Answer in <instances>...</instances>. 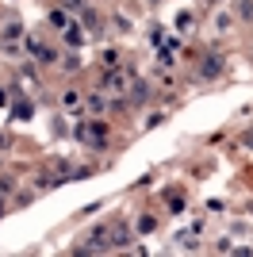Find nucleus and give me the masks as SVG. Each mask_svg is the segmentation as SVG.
I'll return each mask as SVG.
<instances>
[{
	"label": "nucleus",
	"instance_id": "1",
	"mask_svg": "<svg viewBox=\"0 0 253 257\" xmlns=\"http://www.w3.org/2000/svg\"><path fill=\"white\" fill-rule=\"evenodd\" d=\"M77 139H81L84 146H96V150H100V146L107 142V123H100V119L81 123V127H77Z\"/></svg>",
	"mask_w": 253,
	"mask_h": 257
},
{
	"label": "nucleus",
	"instance_id": "2",
	"mask_svg": "<svg viewBox=\"0 0 253 257\" xmlns=\"http://www.w3.org/2000/svg\"><path fill=\"white\" fill-rule=\"evenodd\" d=\"M27 50H31V54H35V62H42V65H50V62H58V54H54V46L39 43V39H27Z\"/></svg>",
	"mask_w": 253,
	"mask_h": 257
},
{
	"label": "nucleus",
	"instance_id": "3",
	"mask_svg": "<svg viewBox=\"0 0 253 257\" xmlns=\"http://www.w3.org/2000/svg\"><path fill=\"white\" fill-rule=\"evenodd\" d=\"M200 73L207 77V81H215V77L222 73V58H215V54H207V58H203V62H200Z\"/></svg>",
	"mask_w": 253,
	"mask_h": 257
},
{
	"label": "nucleus",
	"instance_id": "4",
	"mask_svg": "<svg viewBox=\"0 0 253 257\" xmlns=\"http://www.w3.org/2000/svg\"><path fill=\"white\" fill-rule=\"evenodd\" d=\"M150 100V85L146 81H135V85H131V100H126V104H146Z\"/></svg>",
	"mask_w": 253,
	"mask_h": 257
},
{
	"label": "nucleus",
	"instance_id": "5",
	"mask_svg": "<svg viewBox=\"0 0 253 257\" xmlns=\"http://www.w3.org/2000/svg\"><path fill=\"white\" fill-rule=\"evenodd\" d=\"M107 238H111V242H107L111 249H123L126 242H131V230H126V226H111V234H107Z\"/></svg>",
	"mask_w": 253,
	"mask_h": 257
},
{
	"label": "nucleus",
	"instance_id": "6",
	"mask_svg": "<svg viewBox=\"0 0 253 257\" xmlns=\"http://www.w3.org/2000/svg\"><path fill=\"white\" fill-rule=\"evenodd\" d=\"M126 85V77L119 73V69H111V73H104V81H100V88H111V92H119V88Z\"/></svg>",
	"mask_w": 253,
	"mask_h": 257
},
{
	"label": "nucleus",
	"instance_id": "7",
	"mask_svg": "<svg viewBox=\"0 0 253 257\" xmlns=\"http://www.w3.org/2000/svg\"><path fill=\"white\" fill-rule=\"evenodd\" d=\"M81 16H84V27H88L92 35H100V31H104V20H100V16H96L92 8H81Z\"/></svg>",
	"mask_w": 253,
	"mask_h": 257
},
{
	"label": "nucleus",
	"instance_id": "8",
	"mask_svg": "<svg viewBox=\"0 0 253 257\" xmlns=\"http://www.w3.org/2000/svg\"><path fill=\"white\" fill-rule=\"evenodd\" d=\"M88 107H92V115H104V111H107V100L100 96V92H92V96H88Z\"/></svg>",
	"mask_w": 253,
	"mask_h": 257
},
{
	"label": "nucleus",
	"instance_id": "9",
	"mask_svg": "<svg viewBox=\"0 0 253 257\" xmlns=\"http://www.w3.org/2000/svg\"><path fill=\"white\" fill-rule=\"evenodd\" d=\"M65 43H69V46H81V43H84V35L77 31V23H69V27H65Z\"/></svg>",
	"mask_w": 253,
	"mask_h": 257
},
{
	"label": "nucleus",
	"instance_id": "10",
	"mask_svg": "<svg viewBox=\"0 0 253 257\" xmlns=\"http://www.w3.org/2000/svg\"><path fill=\"white\" fill-rule=\"evenodd\" d=\"M12 119H20V123H23V119H31V104H27V100H20V104L12 107Z\"/></svg>",
	"mask_w": 253,
	"mask_h": 257
},
{
	"label": "nucleus",
	"instance_id": "11",
	"mask_svg": "<svg viewBox=\"0 0 253 257\" xmlns=\"http://www.w3.org/2000/svg\"><path fill=\"white\" fill-rule=\"evenodd\" d=\"M50 27L65 31V27H69V16H65V12H50Z\"/></svg>",
	"mask_w": 253,
	"mask_h": 257
},
{
	"label": "nucleus",
	"instance_id": "12",
	"mask_svg": "<svg viewBox=\"0 0 253 257\" xmlns=\"http://www.w3.org/2000/svg\"><path fill=\"white\" fill-rule=\"evenodd\" d=\"M20 35H23V23H8V27H4V39H8V43H16Z\"/></svg>",
	"mask_w": 253,
	"mask_h": 257
},
{
	"label": "nucleus",
	"instance_id": "13",
	"mask_svg": "<svg viewBox=\"0 0 253 257\" xmlns=\"http://www.w3.org/2000/svg\"><path fill=\"white\" fill-rule=\"evenodd\" d=\"M238 16H242L245 23H253V0H242V4H238Z\"/></svg>",
	"mask_w": 253,
	"mask_h": 257
},
{
	"label": "nucleus",
	"instance_id": "14",
	"mask_svg": "<svg viewBox=\"0 0 253 257\" xmlns=\"http://www.w3.org/2000/svg\"><path fill=\"white\" fill-rule=\"evenodd\" d=\"M154 226H158V219H154V215H142V219H138V230H142V234H150Z\"/></svg>",
	"mask_w": 253,
	"mask_h": 257
},
{
	"label": "nucleus",
	"instance_id": "15",
	"mask_svg": "<svg viewBox=\"0 0 253 257\" xmlns=\"http://www.w3.org/2000/svg\"><path fill=\"white\" fill-rule=\"evenodd\" d=\"M192 23H196V16H192V12H180V16H177V27H180V31H188Z\"/></svg>",
	"mask_w": 253,
	"mask_h": 257
},
{
	"label": "nucleus",
	"instance_id": "16",
	"mask_svg": "<svg viewBox=\"0 0 253 257\" xmlns=\"http://www.w3.org/2000/svg\"><path fill=\"white\" fill-rule=\"evenodd\" d=\"M39 184H42V188H54V184H62V181H58V173H42Z\"/></svg>",
	"mask_w": 253,
	"mask_h": 257
},
{
	"label": "nucleus",
	"instance_id": "17",
	"mask_svg": "<svg viewBox=\"0 0 253 257\" xmlns=\"http://www.w3.org/2000/svg\"><path fill=\"white\" fill-rule=\"evenodd\" d=\"M215 27H219V31H230V16H226V12H219V16H215Z\"/></svg>",
	"mask_w": 253,
	"mask_h": 257
},
{
	"label": "nucleus",
	"instance_id": "18",
	"mask_svg": "<svg viewBox=\"0 0 253 257\" xmlns=\"http://www.w3.org/2000/svg\"><path fill=\"white\" fill-rule=\"evenodd\" d=\"M158 62H161V65H173V43H169V46H165V50H161V54H158Z\"/></svg>",
	"mask_w": 253,
	"mask_h": 257
},
{
	"label": "nucleus",
	"instance_id": "19",
	"mask_svg": "<svg viewBox=\"0 0 253 257\" xmlns=\"http://www.w3.org/2000/svg\"><path fill=\"white\" fill-rule=\"evenodd\" d=\"M0 192H4V196L16 192V181H12V177H0Z\"/></svg>",
	"mask_w": 253,
	"mask_h": 257
},
{
	"label": "nucleus",
	"instance_id": "20",
	"mask_svg": "<svg viewBox=\"0 0 253 257\" xmlns=\"http://www.w3.org/2000/svg\"><path fill=\"white\" fill-rule=\"evenodd\" d=\"M77 100H81V96H77L73 88H65V96H62V104H65V107H73V104H77Z\"/></svg>",
	"mask_w": 253,
	"mask_h": 257
},
{
	"label": "nucleus",
	"instance_id": "21",
	"mask_svg": "<svg viewBox=\"0 0 253 257\" xmlns=\"http://www.w3.org/2000/svg\"><path fill=\"white\" fill-rule=\"evenodd\" d=\"M84 8V0H65V12H81Z\"/></svg>",
	"mask_w": 253,
	"mask_h": 257
},
{
	"label": "nucleus",
	"instance_id": "22",
	"mask_svg": "<svg viewBox=\"0 0 253 257\" xmlns=\"http://www.w3.org/2000/svg\"><path fill=\"white\" fill-rule=\"evenodd\" d=\"M0 104H8V92H4V88H0Z\"/></svg>",
	"mask_w": 253,
	"mask_h": 257
},
{
	"label": "nucleus",
	"instance_id": "23",
	"mask_svg": "<svg viewBox=\"0 0 253 257\" xmlns=\"http://www.w3.org/2000/svg\"><path fill=\"white\" fill-rule=\"evenodd\" d=\"M0 215H4V192H0Z\"/></svg>",
	"mask_w": 253,
	"mask_h": 257
},
{
	"label": "nucleus",
	"instance_id": "24",
	"mask_svg": "<svg viewBox=\"0 0 253 257\" xmlns=\"http://www.w3.org/2000/svg\"><path fill=\"white\" fill-rule=\"evenodd\" d=\"M0 146H8V139H4V135H0Z\"/></svg>",
	"mask_w": 253,
	"mask_h": 257
}]
</instances>
